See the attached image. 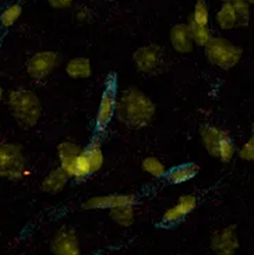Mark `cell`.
<instances>
[{
  "label": "cell",
  "instance_id": "7a4b0ae2",
  "mask_svg": "<svg viewBox=\"0 0 254 255\" xmlns=\"http://www.w3.org/2000/svg\"><path fill=\"white\" fill-rule=\"evenodd\" d=\"M8 108L15 122L24 127L31 128L38 123L42 115V104L34 91L17 88L8 94Z\"/></svg>",
  "mask_w": 254,
  "mask_h": 255
},
{
  "label": "cell",
  "instance_id": "7c38bea8",
  "mask_svg": "<svg viewBox=\"0 0 254 255\" xmlns=\"http://www.w3.org/2000/svg\"><path fill=\"white\" fill-rule=\"evenodd\" d=\"M197 207V198L193 194H185L179 198L178 204L171 207L162 216V222L165 225H175L183 221L187 215H190Z\"/></svg>",
  "mask_w": 254,
  "mask_h": 255
},
{
  "label": "cell",
  "instance_id": "83f0119b",
  "mask_svg": "<svg viewBox=\"0 0 254 255\" xmlns=\"http://www.w3.org/2000/svg\"><path fill=\"white\" fill-rule=\"evenodd\" d=\"M76 0H48L49 6L53 7L56 10H63V8H70L74 4Z\"/></svg>",
  "mask_w": 254,
  "mask_h": 255
},
{
  "label": "cell",
  "instance_id": "9a60e30c",
  "mask_svg": "<svg viewBox=\"0 0 254 255\" xmlns=\"http://www.w3.org/2000/svg\"><path fill=\"white\" fill-rule=\"evenodd\" d=\"M69 180V174L64 172L62 167H56L53 170H50L45 176V179L42 180L41 190L48 194L60 193L63 188L67 186Z\"/></svg>",
  "mask_w": 254,
  "mask_h": 255
},
{
  "label": "cell",
  "instance_id": "6da1fadb",
  "mask_svg": "<svg viewBox=\"0 0 254 255\" xmlns=\"http://www.w3.org/2000/svg\"><path fill=\"white\" fill-rule=\"evenodd\" d=\"M157 106L143 91L130 87L116 95L115 116L129 128H144L152 122Z\"/></svg>",
  "mask_w": 254,
  "mask_h": 255
},
{
  "label": "cell",
  "instance_id": "f1b7e54d",
  "mask_svg": "<svg viewBox=\"0 0 254 255\" xmlns=\"http://www.w3.org/2000/svg\"><path fill=\"white\" fill-rule=\"evenodd\" d=\"M1 99H3V88H1V85H0V102H1Z\"/></svg>",
  "mask_w": 254,
  "mask_h": 255
},
{
  "label": "cell",
  "instance_id": "2e32d148",
  "mask_svg": "<svg viewBox=\"0 0 254 255\" xmlns=\"http://www.w3.org/2000/svg\"><path fill=\"white\" fill-rule=\"evenodd\" d=\"M66 74L71 80H85L92 76L91 60L87 57H73L66 64Z\"/></svg>",
  "mask_w": 254,
  "mask_h": 255
},
{
  "label": "cell",
  "instance_id": "44dd1931",
  "mask_svg": "<svg viewBox=\"0 0 254 255\" xmlns=\"http://www.w3.org/2000/svg\"><path fill=\"white\" fill-rule=\"evenodd\" d=\"M186 24L189 25V29H190V35H192L194 46L197 45L200 48H204L207 43L210 42V39L213 38V32H211L210 27H201V25H197V24H194V22L190 20L187 21Z\"/></svg>",
  "mask_w": 254,
  "mask_h": 255
},
{
  "label": "cell",
  "instance_id": "5bb4252c",
  "mask_svg": "<svg viewBox=\"0 0 254 255\" xmlns=\"http://www.w3.org/2000/svg\"><path fill=\"white\" fill-rule=\"evenodd\" d=\"M169 42H171L172 49L180 55L192 53L194 49V43H193L190 29L187 24L173 25L169 32Z\"/></svg>",
  "mask_w": 254,
  "mask_h": 255
},
{
  "label": "cell",
  "instance_id": "e0dca14e",
  "mask_svg": "<svg viewBox=\"0 0 254 255\" xmlns=\"http://www.w3.org/2000/svg\"><path fill=\"white\" fill-rule=\"evenodd\" d=\"M215 22L221 29H234V28L241 27V21H239V15L236 13L234 6L228 4V3H222L221 8L215 14Z\"/></svg>",
  "mask_w": 254,
  "mask_h": 255
},
{
  "label": "cell",
  "instance_id": "7402d4cb",
  "mask_svg": "<svg viewBox=\"0 0 254 255\" xmlns=\"http://www.w3.org/2000/svg\"><path fill=\"white\" fill-rule=\"evenodd\" d=\"M189 20L193 21L197 25H201V27H210V8H208L206 0H197L196 1L193 13Z\"/></svg>",
  "mask_w": 254,
  "mask_h": 255
},
{
  "label": "cell",
  "instance_id": "d6986e66",
  "mask_svg": "<svg viewBox=\"0 0 254 255\" xmlns=\"http://www.w3.org/2000/svg\"><path fill=\"white\" fill-rule=\"evenodd\" d=\"M109 216L112 221L122 228H129L134 223L136 219V209L134 205H122L113 209H109Z\"/></svg>",
  "mask_w": 254,
  "mask_h": 255
},
{
  "label": "cell",
  "instance_id": "ac0fdd59",
  "mask_svg": "<svg viewBox=\"0 0 254 255\" xmlns=\"http://www.w3.org/2000/svg\"><path fill=\"white\" fill-rule=\"evenodd\" d=\"M200 167L196 163H185V165H179L176 167L171 169L169 172H166V179L171 181L172 184H182L189 180L196 177V174L199 173Z\"/></svg>",
  "mask_w": 254,
  "mask_h": 255
},
{
  "label": "cell",
  "instance_id": "8992f818",
  "mask_svg": "<svg viewBox=\"0 0 254 255\" xmlns=\"http://www.w3.org/2000/svg\"><path fill=\"white\" fill-rule=\"evenodd\" d=\"M133 62L140 73L148 76H158L166 69L165 50L155 43L145 45L133 53Z\"/></svg>",
  "mask_w": 254,
  "mask_h": 255
},
{
  "label": "cell",
  "instance_id": "277c9868",
  "mask_svg": "<svg viewBox=\"0 0 254 255\" xmlns=\"http://www.w3.org/2000/svg\"><path fill=\"white\" fill-rule=\"evenodd\" d=\"M207 60L221 70L236 67L243 57V49L224 36H213L204 46Z\"/></svg>",
  "mask_w": 254,
  "mask_h": 255
},
{
  "label": "cell",
  "instance_id": "8fae6325",
  "mask_svg": "<svg viewBox=\"0 0 254 255\" xmlns=\"http://www.w3.org/2000/svg\"><path fill=\"white\" fill-rule=\"evenodd\" d=\"M136 197L130 194H110V195H98L91 197L83 204V209L95 211V209H113L122 205H134Z\"/></svg>",
  "mask_w": 254,
  "mask_h": 255
},
{
  "label": "cell",
  "instance_id": "4fadbf2b",
  "mask_svg": "<svg viewBox=\"0 0 254 255\" xmlns=\"http://www.w3.org/2000/svg\"><path fill=\"white\" fill-rule=\"evenodd\" d=\"M83 149L84 146L74 141H62L57 145V155H59V162H60L59 167H62L63 170L69 174V177H73L76 160Z\"/></svg>",
  "mask_w": 254,
  "mask_h": 255
},
{
  "label": "cell",
  "instance_id": "1f68e13d",
  "mask_svg": "<svg viewBox=\"0 0 254 255\" xmlns=\"http://www.w3.org/2000/svg\"><path fill=\"white\" fill-rule=\"evenodd\" d=\"M124 1H127V0H124Z\"/></svg>",
  "mask_w": 254,
  "mask_h": 255
},
{
  "label": "cell",
  "instance_id": "4dcf8cb0",
  "mask_svg": "<svg viewBox=\"0 0 254 255\" xmlns=\"http://www.w3.org/2000/svg\"><path fill=\"white\" fill-rule=\"evenodd\" d=\"M25 1H29V0H18V3H20V4L21 3H25Z\"/></svg>",
  "mask_w": 254,
  "mask_h": 255
},
{
  "label": "cell",
  "instance_id": "30bf717a",
  "mask_svg": "<svg viewBox=\"0 0 254 255\" xmlns=\"http://www.w3.org/2000/svg\"><path fill=\"white\" fill-rule=\"evenodd\" d=\"M210 246L215 255H235L239 250L236 225H229L211 236Z\"/></svg>",
  "mask_w": 254,
  "mask_h": 255
},
{
  "label": "cell",
  "instance_id": "4316f807",
  "mask_svg": "<svg viewBox=\"0 0 254 255\" xmlns=\"http://www.w3.org/2000/svg\"><path fill=\"white\" fill-rule=\"evenodd\" d=\"M74 15H76V18L80 21V22H91L92 18H94V15H92V13H91V10L87 8V7H78V8H77V11L74 13Z\"/></svg>",
  "mask_w": 254,
  "mask_h": 255
},
{
  "label": "cell",
  "instance_id": "3957f363",
  "mask_svg": "<svg viewBox=\"0 0 254 255\" xmlns=\"http://www.w3.org/2000/svg\"><path fill=\"white\" fill-rule=\"evenodd\" d=\"M200 138L207 153L224 163L231 162L236 155L234 139L227 130L213 125H204L200 128Z\"/></svg>",
  "mask_w": 254,
  "mask_h": 255
},
{
  "label": "cell",
  "instance_id": "d4e9b609",
  "mask_svg": "<svg viewBox=\"0 0 254 255\" xmlns=\"http://www.w3.org/2000/svg\"><path fill=\"white\" fill-rule=\"evenodd\" d=\"M222 3H228L235 7L236 13L239 15L241 27H248L250 21V4L245 0H222Z\"/></svg>",
  "mask_w": 254,
  "mask_h": 255
},
{
  "label": "cell",
  "instance_id": "ffe728a7",
  "mask_svg": "<svg viewBox=\"0 0 254 255\" xmlns=\"http://www.w3.org/2000/svg\"><path fill=\"white\" fill-rule=\"evenodd\" d=\"M85 149V153L88 156L89 165H91V170H92V174L101 170V167L103 166V152L102 148H101V144L99 141L94 139L92 142H89V145Z\"/></svg>",
  "mask_w": 254,
  "mask_h": 255
},
{
  "label": "cell",
  "instance_id": "603a6c76",
  "mask_svg": "<svg viewBox=\"0 0 254 255\" xmlns=\"http://www.w3.org/2000/svg\"><path fill=\"white\" fill-rule=\"evenodd\" d=\"M21 14H22V6L20 3H13L7 6L0 14V25L3 28L13 27L14 24L20 20Z\"/></svg>",
  "mask_w": 254,
  "mask_h": 255
},
{
  "label": "cell",
  "instance_id": "5b68a950",
  "mask_svg": "<svg viewBox=\"0 0 254 255\" xmlns=\"http://www.w3.org/2000/svg\"><path fill=\"white\" fill-rule=\"evenodd\" d=\"M27 174V158L20 145L0 144V177L6 180H20Z\"/></svg>",
  "mask_w": 254,
  "mask_h": 255
},
{
  "label": "cell",
  "instance_id": "484cf974",
  "mask_svg": "<svg viewBox=\"0 0 254 255\" xmlns=\"http://www.w3.org/2000/svg\"><path fill=\"white\" fill-rule=\"evenodd\" d=\"M238 155H239V158L242 160H246V162H252L254 159V137H250L243 144L239 152H238Z\"/></svg>",
  "mask_w": 254,
  "mask_h": 255
},
{
  "label": "cell",
  "instance_id": "f546056e",
  "mask_svg": "<svg viewBox=\"0 0 254 255\" xmlns=\"http://www.w3.org/2000/svg\"><path fill=\"white\" fill-rule=\"evenodd\" d=\"M245 1H246V3H249V4H253L254 0H245Z\"/></svg>",
  "mask_w": 254,
  "mask_h": 255
},
{
  "label": "cell",
  "instance_id": "9c48e42d",
  "mask_svg": "<svg viewBox=\"0 0 254 255\" xmlns=\"http://www.w3.org/2000/svg\"><path fill=\"white\" fill-rule=\"evenodd\" d=\"M115 105H116V85H115V78L110 77L108 78L106 90L103 91L96 112V130L103 131L109 126L115 116Z\"/></svg>",
  "mask_w": 254,
  "mask_h": 255
},
{
  "label": "cell",
  "instance_id": "52a82bcc",
  "mask_svg": "<svg viewBox=\"0 0 254 255\" xmlns=\"http://www.w3.org/2000/svg\"><path fill=\"white\" fill-rule=\"evenodd\" d=\"M60 64V55L53 50L36 52L27 63V73L35 81L46 80Z\"/></svg>",
  "mask_w": 254,
  "mask_h": 255
},
{
  "label": "cell",
  "instance_id": "ba28073f",
  "mask_svg": "<svg viewBox=\"0 0 254 255\" xmlns=\"http://www.w3.org/2000/svg\"><path fill=\"white\" fill-rule=\"evenodd\" d=\"M50 253L53 255H81L76 230L70 226L59 229L50 240Z\"/></svg>",
  "mask_w": 254,
  "mask_h": 255
},
{
  "label": "cell",
  "instance_id": "cb8c5ba5",
  "mask_svg": "<svg viewBox=\"0 0 254 255\" xmlns=\"http://www.w3.org/2000/svg\"><path fill=\"white\" fill-rule=\"evenodd\" d=\"M141 167L145 173H148L152 177H164L166 174V166L155 156H147L141 162Z\"/></svg>",
  "mask_w": 254,
  "mask_h": 255
}]
</instances>
